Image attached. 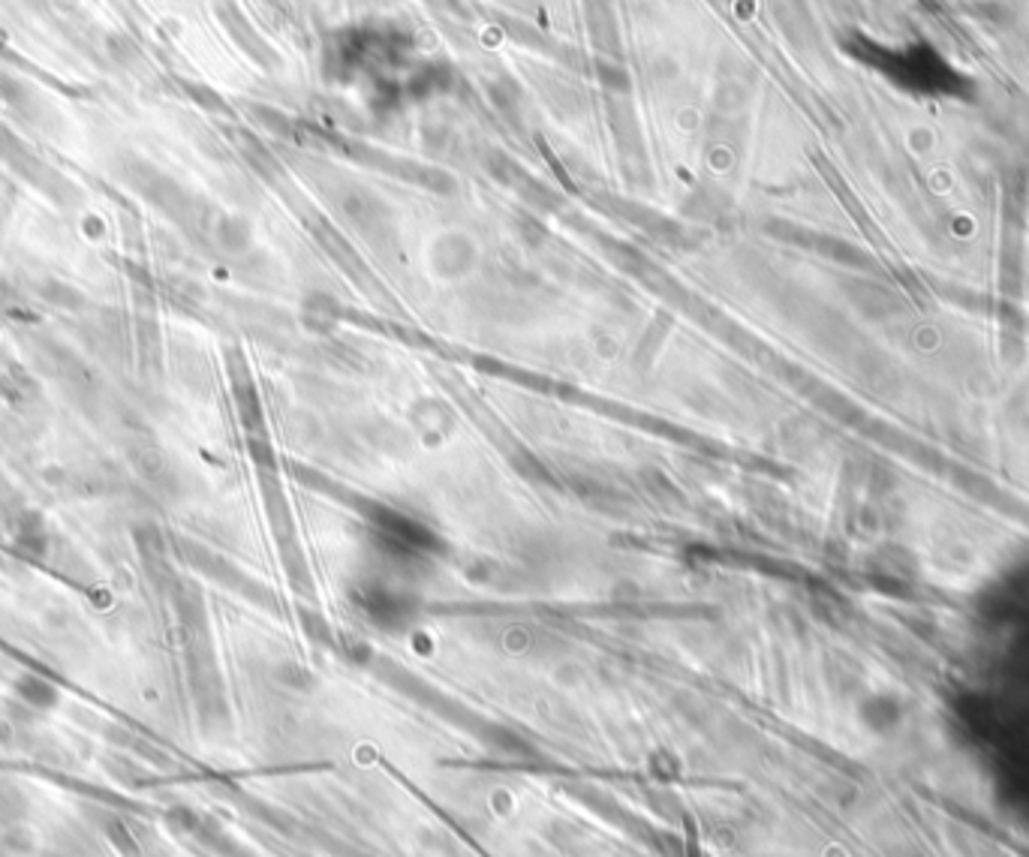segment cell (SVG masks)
<instances>
[{"label":"cell","instance_id":"cell-1","mask_svg":"<svg viewBox=\"0 0 1029 857\" xmlns=\"http://www.w3.org/2000/svg\"><path fill=\"white\" fill-rule=\"evenodd\" d=\"M0 100L7 102L16 115H21L24 121L46 124V118H49V102L42 100L40 91L33 88L31 81L19 79L7 70H0Z\"/></svg>","mask_w":1029,"mask_h":857}]
</instances>
